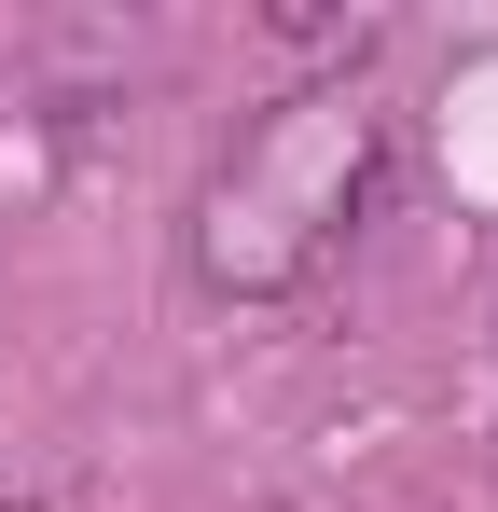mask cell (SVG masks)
<instances>
[{
  "instance_id": "1",
  "label": "cell",
  "mask_w": 498,
  "mask_h": 512,
  "mask_svg": "<svg viewBox=\"0 0 498 512\" xmlns=\"http://www.w3.org/2000/svg\"><path fill=\"white\" fill-rule=\"evenodd\" d=\"M374 167H388V111L360 84L277 97L236 153L208 167V194H194V277H208V291H249V305H263V291H305V277L360 236Z\"/></svg>"
}]
</instances>
